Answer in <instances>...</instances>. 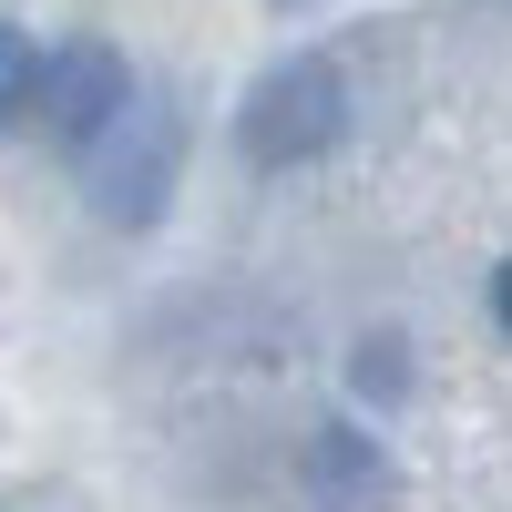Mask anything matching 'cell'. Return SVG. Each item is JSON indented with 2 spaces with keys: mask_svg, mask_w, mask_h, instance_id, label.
Wrapping results in <instances>:
<instances>
[{
  "mask_svg": "<svg viewBox=\"0 0 512 512\" xmlns=\"http://www.w3.org/2000/svg\"><path fill=\"white\" fill-rule=\"evenodd\" d=\"M492 308H502V338H512V267L492 277Z\"/></svg>",
  "mask_w": 512,
  "mask_h": 512,
  "instance_id": "5b68a950",
  "label": "cell"
},
{
  "mask_svg": "<svg viewBox=\"0 0 512 512\" xmlns=\"http://www.w3.org/2000/svg\"><path fill=\"white\" fill-rule=\"evenodd\" d=\"M123 103H134V82H123V62L103 52V41H82V52H62L52 72H41V113H52V134H62L72 154L93 144Z\"/></svg>",
  "mask_w": 512,
  "mask_h": 512,
  "instance_id": "3957f363",
  "label": "cell"
},
{
  "mask_svg": "<svg viewBox=\"0 0 512 512\" xmlns=\"http://www.w3.org/2000/svg\"><path fill=\"white\" fill-rule=\"evenodd\" d=\"M328 134H338V72L328 62H287V72H267V93L246 103V154L256 164H297Z\"/></svg>",
  "mask_w": 512,
  "mask_h": 512,
  "instance_id": "7a4b0ae2",
  "label": "cell"
},
{
  "mask_svg": "<svg viewBox=\"0 0 512 512\" xmlns=\"http://www.w3.org/2000/svg\"><path fill=\"white\" fill-rule=\"evenodd\" d=\"M82 164H93V205L134 226V216H154V205H164V164H175V123H164L154 103H123V113L103 123V134L82 144Z\"/></svg>",
  "mask_w": 512,
  "mask_h": 512,
  "instance_id": "6da1fadb",
  "label": "cell"
},
{
  "mask_svg": "<svg viewBox=\"0 0 512 512\" xmlns=\"http://www.w3.org/2000/svg\"><path fill=\"white\" fill-rule=\"evenodd\" d=\"M31 103H41V52L21 31H0V123H21Z\"/></svg>",
  "mask_w": 512,
  "mask_h": 512,
  "instance_id": "277c9868",
  "label": "cell"
}]
</instances>
